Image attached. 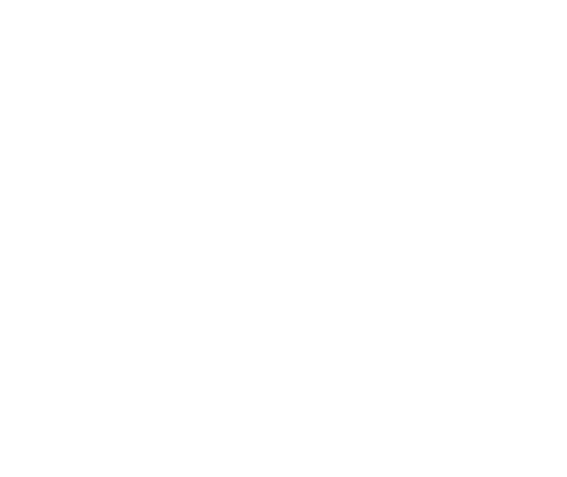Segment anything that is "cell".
Listing matches in <instances>:
<instances>
[]
</instances>
